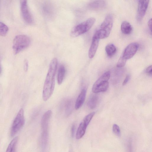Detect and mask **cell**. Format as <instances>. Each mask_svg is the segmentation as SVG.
I'll return each mask as SVG.
<instances>
[{
  "instance_id": "20",
  "label": "cell",
  "mask_w": 152,
  "mask_h": 152,
  "mask_svg": "<svg viewBox=\"0 0 152 152\" xmlns=\"http://www.w3.org/2000/svg\"><path fill=\"white\" fill-rule=\"evenodd\" d=\"M18 140V137H17L14 138L10 142L7 149L6 152H15V147Z\"/></svg>"
},
{
  "instance_id": "12",
  "label": "cell",
  "mask_w": 152,
  "mask_h": 152,
  "mask_svg": "<svg viewBox=\"0 0 152 152\" xmlns=\"http://www.w3.org/2000/svg\"><path fill=\"white\" fill-rule=\"evenodd\" d=\"M99 39L96 36L93 35L88 51V56L90 58H92L94 56L99 45Z\"/></svg>"
},
{
  "instance_id": "28",
  "label": "cell",
  "mask_w": 152,
  "mask_h": 152,
  "mask_svg": "<svg viewBox=\"0 0 152 152\" xmlns=\"http://www.w3.org/2000/svg\"><path fill=\"white\" fill-rule=\"evenodd\" d=\"M152 18H151L148 22V26L151 33H152Z\"/></svg>"
},
{
  "instance_id": "7",
  "label": "cell",
  "mask_w": 152,
  "mask_h": 152,
  "mask_svg": "<svg viewBox=\"0 0 152 152\" xmlns=\"http://www.w3.org/2000/svg\"><path fill=\"white\" fill-rule=\"evenodd\" d=\"M95 114L94 112H92L84 117L80 124L77 130L76 135L77 139H80L83 136L88 126Z\"/></svg>"
},
{
  "instance_id": "23",
  "label": "cell",
  "mask_w": 152,
  "mask_h": 152,
  "mask_svg": "<svg viewBox=\"0 0 152 152\" xmlns=\"http://www.w3.org/2000/svg\"><path fill=\"white\" fill-rule=\"evenodd\" d=\"M126 60H127L122 55L117 62L116 64L117 67L121 68L124 66L126 64Z\"/></svg>"
},
{
  "instance_id": "29",
  "label": "cell",
  "mask_w": 152,
  "mask_h": 152,
  "mask_svg": "<svg viewBox=\"0 0 152 152\" xmlns=\"http://www.w3.org/2000/svg\"><path fill=\"white\" fill-rule=\"evenodd\" d=\"M75 124H73L72 127L71 129V135L72 137L74 136L75 130Z\"/></svg>"
},
{
  "instance_id": "1",
  "label": "cell",
  "mask_w": 152,
  "mask_h": 152,
  "mask_svg": "<svg viewBox=\"0 0 152 152\" xmlns=\"http://www.w3.org/2000/svg\"><path fill=\"white\" fill-rule=\"evenodd\" d=\"M57 64V58H53L50 63L44 85L42 92V99L44 101L48 100L53 93L55 85V76Z\"/></svg>"
},
{
  "instance_id": "21",
  "label": "cell",
  "mask_w": 152,
  "mask_h": 152,
  "mask_svg": "<svg viewBox=\"0 0 152 152\" xmlns=\"http://www.w3.org/2000/svg\"><path fill=\"white\" fill-rule=\"evenodd\" d=\"M43 10L44 13L48 15H51L53 13V8L51 4L48 3L44 4L43 7Z\"/></svg>"
},
{
  "instance_id": "10",
  "label": "cell",
  "mask_w": 152,
  "mask_h": 152,
  "mask_svg": "<svg viewBox=\"0 0 152 152\" xmlns=\"http://www.w3.org/2000/svg\"><path fill=\"white\" fill-rule=\"evenodd\" d=\"M20 10L22 17L24 21L27 23L31 24L33 20L29 11L27 4V1L20 2Z\"/></svg>"
},
{
  "instance_id": "2",
  "label": "cell",
  "mask_w": 152,
  "mask_h": 152,
  "mask_svg": "<svg viewBox=\"0 0 152 152\" xmlns=\"http://www.w3.org/2000/svg\"><path fill=\"white\" fill-rule=\"evenodd\" d=\"M113 24V16L111 14H108L101 24L100 29L95 32L94 35L99 39L107 37L112 30Z\"/></svg>"
},
{
  "instance_id": "11",
  "label": "cell",
  "mask_w": 152,
  "mask_h": 152,
  "mask_svg": "<svg viewBox=\"0 0 152 152\" xmlns=\"http://www.w3.org/2000/svg\"><path fill=\"white\" fill-rule=\"evenodd\" d=\"M52 114V111L50 110L45 113L42 116L41 126L42 131H48L49 123Z\"/></svg>"
},
{
  "instance_id": "17",
  "label": "cell",
  "mask_w": 152,
  "mask_h": 152,
  "mask_svg": "<svg viewBox=\"0 0 152 152\" xmlns=\"http://www.w3.org/2000/svg\"><path fill=\"white\" fill-rule=\"evenodd\" d=\"M65 73V69L63 65H61L59 67L58 76L57 82L59 85L61 84L63 81Z\"/></svg>"
},
{
  "instance_id": "3",
  "label": "cell",
  "mask_w": 152,
  "mask_h": 152,
  "mask_svg": "<svg viewBox=\"0 0 152 152\" xmlns=\"http://www.w3.org/2000/svg\"><path fill=\"white\" fill-rule=\"evenodd\" d=\"M30 42V39L27 35L21 34L16 36L13 41L12 49L14 54H17L27 48Z\"/></svg>"
},
{
  "instance_id": "4",
  "label": "cell",
  "mask_w": 152,
  "mask_h": 152,
  "mask_svg": "<svg viewBox=\"0 0 152 152\" xmlns=\"http://www.w3.org/2000/svg\"><path fill=\"white\" fill-rule=\"evenodd\" d=\"M110 75L109 71L103 74L93 84L92 89V92L97 93L106 91L109 87L108 80Z\"/></svg>"
},
{
  "instance_id": "15",
  "label": "cell",
  "mask_w": 152,
  "mask_h": 152,
  "mask_svg": "<svg viewBox=\"0 0 152 152\" xmlns=\"http://www.w3.org/2000/svg\"><path fill=\"white\" fill-rule=\"evenodd\" d=\"M99 96L96 94L91 95L87 102L88 106L91 109L94 108L97 106L99 100Z\"/></svg>"
},
{
  "instance_id": "14",
  "label": "cell",
  "mask_w": 152,
  "mask_h": 152,
  "mask_svg": "<svg viewBox=\"0 0 152 152\" xmlns=\"http://www.w3.org/2000/svg\"><path fill=\"white\" fill-rule=\"evenodd\" d=\"M106 4L104 0H95L89 4V7L92 10H98L104 8Z\"/></svg>"
},
{
  "instance_id": "5",
  "label": "cell",
  "mask_w": 152,
  "mask_h": 152,
  "mask_svg": "<svg viewBox=\"0 0 152 152\" xmlns=\"http://www.w3.org/2000/svg\"><path fill=\"white\" fill-rule=\"evenodd\" d=\"M95 21V19L91 17L77 25L72 29L71 36L73 37H76L86 32L91 29Z\"/></svg>"
},
{
  "instance_id": "16",
  "label": "cell",
  "mask_w": 152,
  "mask_h": 152,
  "mask_svg": "<svg viewBox=\"0 0 152 152\" xmlns=\"http://www.w3.org/2000/svg\"><path fill=\"white\" fill-rule=\"evenodd\" d=\"M121 28L122 32L125 34H130L132 30V25L129 22L126 21L122 23Z\"/></svg>"
},
{
  "instance_id": "9",
  "label": "cell",
  "mask_w": 152,
  "mask_h": 152,
  "mask_svg": "<svg viewBox=\"0 0 152 152\" xmlns=\"http://www.w3.org/2000/svg\"><path fill=\"white\" fill-rule=\"evenodd\" d=\"M139 46V44L136 42L130 44L124 49L122 56L126 60L131 58L136 53Z\"/></svg>"
},
{
  "instance_id": "18",
  "label": "cell",
  "mask_w": 152,
  "mask_h": 152,
  "mask_svg": "<svg viewBox=\"0 0 152 152\" xmlns=\"http://www.w3.org/2000/svg\"><path fill=\"white\" fill-rule=\"evenodd\" d=\"M105 50L107 56L109 57H111L115 53L116 48L113 44H109L106 46Z\"/></svg>"
},
{
  "instance_id": "13",
  "label": "cell",
  "mask_w": 152,
  "mask_h": 152,
  "mask_svg": "<svg viewBox=\"0 0 152 152\" xmlns=\"http://www.w3.org/2000/svg\"><path fill=\"white\" fill-rule=\"evenodd\" d=\"M86 89L83 88L76 99L75 106L76 110H78L83 105L86 98Z\"/></svg>"
},
{
  "instance_id": "24",
  "label": "cell",
  "mask_w": 152,
  "mask_h": 152,
  "mask_svg": "<svg viewBox=\"0 0 152 152\" xmlns=\"http://www.w3.org/2000/svg\"><path fill=\"white\" fill-rule=\"evenodd\" d=\"M113 133L118 137H120L121 132L120 128L118 125L116 124H114L113 126Z\"/></svg>"
},
{
  "instance_id": "19",
  "label": "cell",
  "mask_w": 152,
  "mask_h": 152,
  "mask_svg": "<svg viewBox=\"0 0 152 152\" xmlns=\"http://www.w3.org/2000/svg\"><path fill=\"white\" fill-rule=\"evenodd\" d=\"M48 139V131H42L41 137V143L42 147L44 149L46 146Z\"/></svg>"
},
{
  "instance_id": "6",
  "label": "cell",
  "mask_w": 152,
  "mask_h": 152,
  "mask_svg": "<svg viewBox=\"0 0 152 152\" xmlns=\"http://www.w3.org/2000/svg\"><path fill=\"white\" fill-rule=\"evenodd\" d=\"M24 123L23 110L21 108L13 122L11 131L12 137L14 136L20 130L23 126Z\"/></svg>"
},
{
  "instance_id": "30",
  "label": "cell",
  "mask_w": 152,
  "mask_h": 152,
  "mask_svg": "<svg viewBox=\"0 0 152 152\" xmlns=\"http://www.w3.org/2000/svg\"><path fill=\"white\" fill-rule=\"evenodd\" d=\"M1 67L0 66V74L1 73Z\"/></svg>"
},
{
  "instance_id": "8",
  "label": "cell",
  "mask_w": 152,
  "mask_h": 152,
  "mask_svg": "<svg viewBox=\"0 0 152 152\" xmlns=\"http://www.w3.org/2000/svg\"><path fill=\"white\" fill-rule=\"evenodd\" d=\"M149 0H139L137 18V21L141 22L144 18L147 11Z\"/></svg>"
},
{
  "instance_id": "22",
  "label": "cell",
  "mask_w": 152,
  "mask_h": 152,
  "mask_svg": "<svg viewBox=\"0 0 152 152\" xmlns=\"http://www.w3.org/2000/svg\"><path fill=\"white\" fill-rule=\"evenodd\" d=\"M9 30L8 26L4 23L0 22V35L5 36Z\"/></svg>"
},
{
  "instance_id": "25",
  "label": "cell",
  "mask_w": 152,
  "mask_h": 152,
  "mask_svg": "<svg viewBox=\"0 0 152 152\" xmlns=\"http://www.w3.org/2000/svg\"><path fill=\"white\" fill-rule=\"evenodd\" d=\"M152 65H150L147 67L145 70L146 73L149 75H152Z\"/></svg>"
},
{
  "instance_id": "27",
  "label": "cell",
  "mask_w": 152,
  "mask_h": 152,
  "mask_svg": "<svg viewBox=\"0 0 152 152\" xmlns=\"http://www.w3.org/2000/svg\"><path fill=\"white\" fill-rule=\"evenodd\" d=\"M130 78V75H128L126 76L124 80V81L122 85L123 86H124L129 81Z\"/></svg>"
},
{
  "instance_id": "26",
  "label": "cell",
  "mask_w": 152,
  "mask_h": 152,
  "mask_svg": "<svg viewBox=\"0 0 152 152\" xmlns=\"http://www.w3.org/2000/svg\"><path fill=\"white\" fill-rule=\"evenodd\" d=\"M28 68V61L26 59L24 61V69L25 72H26Z\"/></svg>"
}]
</instances>
